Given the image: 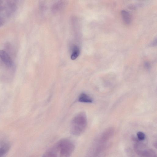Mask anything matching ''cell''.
I'll use <instances>...</instances> for the list:
<instances>
[{
	"label": "cell",
	"instance_id": "obj_1",
	"mask_svg": "<svg viewBox=\"0 0 157 157\" xmlns=\"http://www.w3.org/2000/svg\"><path fill=\"white\" fill-rule=\"evenodd\" d=\"M75 145L71 139H61L48 149L42 157H70Z\"/></svg>",
	"mask_w": 157,
	"mask_h": 157
},
{
	"label": "cell",
	"instance_id": "obj_2",
	"mask_svg": "<svg viewBox=\"0 0 157 157\" xmlns=\"http://www.w3.org/2000/svg\"><path fill=\"white\" fill-rule=\"evenodd\" d=\"M87 125L86 115L84 112L78 113L72 119L71 123L70 131L72 135L78 136L85 131Z\"/></svg>",
	"mask_w": 157,
	"mask_h": 157
},
{
	"label": "cell",
	"instance_id": "obj_3",
	"mask_svg": "<svg viewBox=\"0 0 157 157\" xmlns=\"http://www.w3.org/2000/svg\"><path fill=\"white\" fill-rule=\"evenodd\" d=\"M110 145L109 143L99 144L93 141L84 157H105Z\"/></svg>",
	"mask_w": 157,
	"mask_h": 157
},
{
	"label": "cell",
	"instance_id": "obj_4",
	"mask_svg": "<svg viewBox=\"0 0 157 157\" xmlns=\"http://www.w3.org/2000/svg\"><path fill=\"white\" fill-rule=\"evenodd\" d=\"M114 133V129L113 127L107 128L97 136L94 141L99 144L109 143V140L112 137Z\"/></svg>",
	"mask_w": 157,
	"mask_h": 157
},
{
	"label": "cell",
	"instance_id": "obj_5",
	"mask_svg": "<svg viewBox=\"0 0 157 157\" xmlns=\"http://www.w3.org/2000/svg\"><path fill=\"white\" fill-rule=\"evenodd\" d=\"M148 148L143 142L135 143L134 148L135 152L139 156L142 157L143 155Z\"/></svg>",
	"mask_w": 157,
	"mask_h": 157
},
{
	"label": "cell",
	"instance_id": "obj_6",
	"mask_svg": "<svg viewBox=\"0 0 157 157\" xmlns=\"http://www.w3.org/2000/svg\"><path fill=\"white\" fill-rule=\"evenodd\" d=\"M11 145L9 143H0V157H5L9 151Z\"/></svg>",
	"mask_w": 157,
	"mask_h": 157
},
{
	"label": "cell",
	"instance_id": "obj_7",
	"mask_svg": "<svg viewBox=\"0 0 157 157\" xmlns=\"http://www.w3.org/2000/svg\"><path fill=\"white\" fill-rule=\"evenodd\" d=\"M0 58L8 67H11L13 62L11 58L7 53L3 50H0Z\"/></svg>",
	"mask_w": 157,
	"mask_h": 157
},
{
	"label": "cell",
	"instance_id": "obj_8",
	"mask_svg": "<svg viewBox=\"0 0 157 157\" xmlns=\"http://www.w3.org/2000/svg\"><path fill=\"white\" fill-rule=\"evenodd\" d=\"M78 101L79 102L87 103H92L93 99L88 95L84 93H82L80 96Z\"/></svg>",
	"mask_w": 157,
	"mask_h": 157
},
{
	"label": "cell",
	"instance_id": "obj_9",
	"mask_svg": "<svg viewBox=\"0 0 157 157\" xmlns=\"http://www.w3.org/2000/svg\"><path fill=\"white\" fill-rule=\"evenodd\" d=\"M121 14L124 22L127 24H130L131 22V20L129 12L126 11L122 10L121 12Z\"/></svg>",
	"mask_w": 157,
	"mask_h": 157
},
{
	"label": "cell",
	"instance_id": "obj_10",
	"mask_svg": "<svg viewBox=\"0 0 157 157\" xmlns=\"http://www.w3.org/2000/svg\"><path fill=\"white\" fill-rule=\"evenodd\" d=\"M71 56V59L72 60H74L77 58L79 55V49L77 46H75L73 48Z\"/></svg>",
	"mask_w": 157,
	"mask_h": 157
},
{
	"label": "cell",
	"instance_id": "obj_11",
	"mask_svg": "<svg viewBox=\"0 0 157 157\" xmlns=\"http://www.w3.org/2000/svg\"><path fill=\"white\" fill-rule=\"evenodd\" d=\"M137 137L140 141L143 142L145 139L146 136L143 132L139 131L137 134Z\"/></svg>",
	"mask_w": 157,
	"mask_h": 157
},
{
	"label": "cell",
	"instance_id": "obj_12",
	"mask_svg": "<svg viewBox=\"0 0 157 157\" xmlns=\"http://www.w3.org/2000/svg\"><path fill=\"white\" fill-rule=\"evenodd\" d=\"M125 152L127 156L128 157H135L134 153L132 149L129 147L126 148Z\"/></svg>",
	"mask_w": 157,
	"mask_h": 157
},
{
	"label": "cell",
	"instance_id": "obj_13",
	"mask_svg": "<svg viewBox=\"0 0 157 157\" xmlns=\"http://www.w3.org/2000/svg\"><path fill=\"white\" fill-rule=\"evenodd\" d=\"M146 157H157L156 153L153 149L149 148Z\"/></svg>",
	"mask_w": 157,
	"mask_h": 157
},
{
	"label": "cell",
	"instance_id": "obj_14",
	"mask_svg": "<svg viewBox=\"0 0 157 157\" xmlns=\"http://www.w3.org/2000/svg\"><path fill=\"white\" fill-rule=\"evenodd\" d=\"M131 140L135 143L141 142L139 141L136 136L134 135L132 136L131 137Z\"/></svg>",
	"mask_w": 157,
	"mask_h": 157
},
{
	"label": "cell",
	"instance_id": "obj_15",
	"mask_svg": "<svg viewBox=\"0 0 157 157\" xmlns=\"http://www.w3.org/2000/svg\"><path fill=\"white\" fill-rule=\"evenodd\" d=\"M145 67L147 69H149L150 67V65L149 63L148 62H145Z\"/></svg>",
	"mask_w": 157,
	"mask_h": 157
},
{
	"label": "cell",
	"instance_id": "obj_16",
	"mask_svg": "<svg viewBox=\"0 0 157 157\" xmlns=\"http://www.w3.org/2000/svg\"><path fill=\"white\" fill-rule=\"evenodd\" d=\"M152 46H155L156 45V38L151 44Z\"/></svg>",
	"mask_w": 157,
	"mask_h": 157
},
{
	"label": "cell",
	"instance_id": "obj_17",
	"mask_svg": "<svg viewBox=\"0 0 157 157\" xmlns=\"http://www.w3.org/2000/svg\"><path fill=\"white\" fill-rule=\"evenodd\" d=\"M154 147L156 148V147H157V143H156V142H155V143H154Z\"/></svg>",
	"mask_w": 157,
	"mask_h": 157
},
{
	"label": "cell",
	"instance_id": "obj_18",
	"mask_svg": "<svg viewBox=\"0 0 157 157\" xmlns=\"http://www.w3.org/2000/svg\"><path fill=\"white\" fill-rule=\"evenodd\" d=\"M2 9V7L1 6V4H0V10H1Z\"/></svg>",
	"mask_w": 157,
	"mask_h": 157
}]
</instances>
